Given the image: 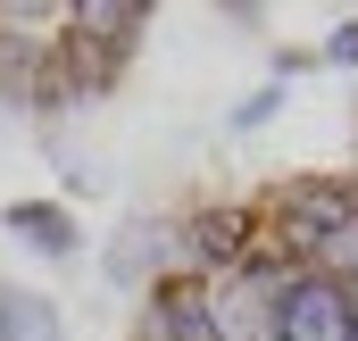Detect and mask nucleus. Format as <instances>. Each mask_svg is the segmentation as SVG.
Segmentation results:
<instances>
[{
  "instance_id": "1",
  "label": "nucleus",
  "mask_w": 358,
  "mask_h": 341,
  "mask_svg": "<svg viewBox=\"0 0 358 341\" xmlns=\"http://www.w3.org/2000/svg\"><path fill=\"white\" fill-rule=\"evenodd\" d=\"M134 341H217V308H208V283L200 275H167L142 291V317Z\"/></svg>"
},
{
  "instance_id": "9",
  "label": "nucleus",
  "mask_w": 358,
  "mask_h": 341,
  "mask_svg": "<svg viewBox=\"0 0 358 341\" xmlns=\"http://www.w3.org/2000/svg\"><path fill=\"white\" fill-rule=\"evenodd\" d=\"M317 67H358V17H342V25L317 42Z\"/></svg>"
},
{
  "instance_id": "2",
  "label": "nucleus",
  "mask_w": 358,
  "mask_h": 341,
  "mask_svg": "<svg viewBox=\"0 0 358 341\" xmlns=\"http://www.w3.org/2000/svg\"><path fill=\"white\" fill-rule=\"evenodd\" d=\"M283 217H300L317 242H342V233H358V175H283L267 191Z\"/></svg>"
},
{
  "instance_id": "3",
  "label": "nucleus",
  "mask_w": 358,
  "mask_h": 341,
  "mask_svg": "<svg viewBox=\"0 0 358 341\" xmlns=\"http://www.w3.org/2000/svg\"><path fill=\"white\" fill-rule=\"evenodd\" d=\"M125 67H134V59L100 50V42L67 34V25H59V42H50V92H59V108H67V117L92 108V100H108V92L125 84Z\"/></svg>"
},
{
  "instance_id": "4",
  "label": "nucleus",
  "mask_w": 358,
  "mask_h": 341,
  "mask_svg": "<svg viewBox=\"0 0 358 341\" xmlns=\"http://www.w3.org/2000/svg\"><path fill=\"white\" fill-rule=\"evenodd\" d=\"M0 233L25 242L34 258H50V266H67V258L84 250V225H76L67 200H8V208H0Z\"/></svg>"
},
{
  "instance_id": "10",
  "label": "nucleus",
  "mask_w": 358,
  "mask_h": 341,
  "mask_svg": "<svg viewBox=\"0 0 358 341\" xmlns=\"http://www.w3.org/2000/svg\"><path fill=\"white\" fill-rule=\"evenodd\" d=\"M217 17H225V25H234V34H259V25H267V8H259V0H225V8H217Z\"/></svg>"
},
{
  "instance_id": "6",
  "label": "nucleus",
  "mask_w": 358,
  "mask_h": 341,
  "mask_svg": "<svg viewBox=\"0 0 358 341\" xmlns=\"http://www.w3.org/2000/svg\"><path fill=\"white\" fill-rule=\"evenodd\" d=\"M67 34H84V42L117 50V59H134L142 34H150V0H67Z\"/></svg>"
},
{
  "instance_id": "7",
  "label": "nucleus",
  "mask_w": 358,
  "mask_h": 341,
  "mask_svg": "<svg viewBox=\"0 0 358 341\" xmlns=\"http://www.w3.org/2000/svg\"><path fill=\"white\" fill-rule=\"evenodd\" d=\"M0 341H67L59 300L34 291V283H8V275H0Z\"/></svg>"
},
{
  "instance_id": "5",
  "label": "nucleus",
  "mask_w": 358,
  "mask_h": 341,
  "mask_svg": "<svg viewBox=\"0 0 358 341\" xmlns=\"http://www.w3.org/2000/svg\"><path fill=\"white\" fill-rule=\"evenodd\" d=\"M100 266H108L117 291H150V283L167 275V217H125V225L108 233Z\"/></svg>"
},
{
  "instance_id": "11",
  "label": "nucleus",
  "mask_w": 358,
  "mask_h": 341,
  "mask_svg": "<svg viewBox=\"0 0 358 341\" xmlns=\"http://www.w3.org/2000/svg\"><path fill=\"white\" fill-rule=\"evenodd\" d=\"M292 75H317V50H292V42H283V50H275V84H292Z\"/></svg>"
},
{
  "instance_id": "8",
  "label": "nucleus",
  "mask_w": 358,
  "mask_h": 341,
  "mask_svg": "<svg viewBox=\"0 0 358 341\" xmlns=\"http://www.w3.org/2000/svg\"><path fill=\"white\" fill-rule=\"evenodd\" d=\"M283 92H292V84H259L250 100H242V108H234V133H259V125H267L275 108H283Z\"/></svg>"
}]
</instances>
